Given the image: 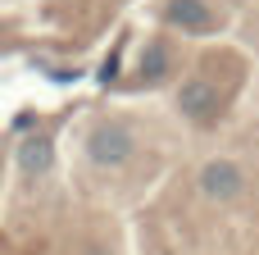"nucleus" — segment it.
<instances>
[{"mask_svg":"<svg viewBox=\"0 0 259 255\" xmlns=\"http://www.w3.org/2000/svg\"><path fill=\"white\" fill-rule=\"evenodd\" d=\"M87 155L96 169H123L137 155V137L127 123H96V132L87 137Z\"/></svg>","mask_w":259,"mask_h":255,"instance_id":"obj_1","label":"nucleus"},{"mask_svg":"<svg viewBox=\"0 0 259 255\" xmlns=\"http://www.w3.org/2000/svg\"><path fill=\"white\" fill-rule=\"evenodd\" d=\"M178 110H182L191 123H209V119L223 110V91H219V82L205 78V73L187 78V82L178 87Z\"/></svg>","mask_w":259,"mask_h":255,"instance_id":"obj_2","label":"nucleus"},{"mask_svg":"<svg viewBox=\"0 0 259 255\" xmlns=\"http://www.w3.org/2000/svg\"><path fill=\"white\" fill-rule=\"evenodd\" d=\"M200 192L209 196V201H237L241 192H246V169L237 164V160H205L200 164Z\"/></svg>","mask_w":259,"mask_h":255,"instance_id":"obj_3","label":"nucleus"},{"mask_svg":"<svg viewBox=\"0 0 259 255\" xmlns=\"http://www.w3.org/2000/svg\"><path fill=\"white\" fill-rule=\"evenodd\" d=\"M164 23H173L187 37H209V32H219V9L209 0H168Z\"/></svg>","mask_w":259,"mask_h":255,"instance_id":"obj_4","label":"nucleus"},{"mask_svg":"<svg viewBox=\"0 0 259 255\" xmlns=\"http://www.w3.org/2000/svg\"><path fill=\"white\" fill-rule=\"evenodd\" d=\"M55 164V141L46 137V132H32V137H23V146H18V169L23 173H46Z\"/></svg>","mask_w":259,"mask_h":255,"instance_id":"obj_5","label":"nucleus"},{"mask_svg":"<svg viewBox=\"0 0 259 255\" xmlns=\"http://www.w3.org/2000/svg\"><path fill=\"white\" fill-rule=\"evenodd\" d=\"M168 68H173V50H168V41H150L146 55H141V78H146V82H159Z\"/></svg>","mask_w":259,"mask_h":255,"instance_id":"obj_6","label":"nucleus"},{"mask_svg":"<svg viewBox=\"0 0 259 255\" xmlns=\"http://www.w3.org/2000/svg\"><path fill=\"white\" fill-rule=\"evenodd\" d=\"M114 73H118V55H109V59H105V64H100V82H109V78H114Z\"/></svg>","mask_w":259,"mask_h":255,"instance_id":"obj_7","label":"nucleus"}]
</instances>
